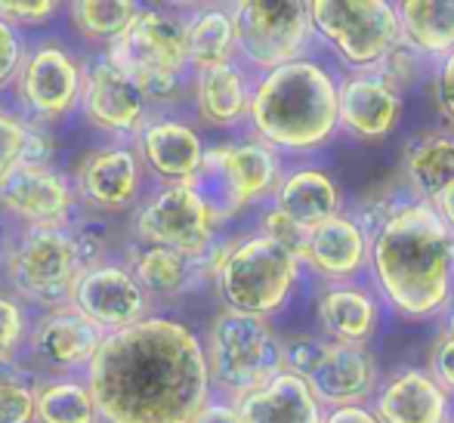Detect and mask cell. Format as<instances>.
Listing matches in <instances>:
<instances>
[{"label": "cell", "instance_id": "obj_1", "mask_svg": "<svg viewBox=\"0 0 454 423\" xmlns=\"http://www.w3.org/2000/svg\"><path fill=\"white\" fill-rule=\"evenodd\" d=\"M90 396L108 423H192L210 402L204 343L170 318H143L102 337Z\"/></svg>", "mask_w": 454, "mask_h": 423}, {"label": "cell", "instance_id": "obj_2", "mask_svg": "<svg viewBox=\"0 0 454 423\" xmlns=\"http://www.w3.org/2000/svg\"><path fill=\"white\" fill-rule=\"evenodd\" d=\"M364 275L399 318H439L454 297V235L427 201L405 204L371 235Z\"/></svg>", "mask_w": 454, "mask_h": 423}, {"label": "cell", "instance_id": "obj_3", "mask_svg": "<svg viewBox=\"0 0 454 423\" xmlns=\"http://www.w3.org/2000/svg\"><path fill=\"white\" fill-rule=\"evenodd\" d=\"M337 87L340 74L309 56L266 72L254 84L247 108L254 139L266 143L281 158L322 152L340 133Z\"/></svg>", "mask_w": 454, "mask_h": 423}, {"label": "cell", "instance_id": "obj_4", "mask_svg": "<svg viewBox=\"0 0 454 423\" xmlns=\"http://www.w3.org/2000/svg\"><path fill=\"white\" fill-rule=\"evenodd\" d=\"M300 272L303 266L297 256H291L260 232L223 247L214 266L226 309L257 318H270L285 309L300 281Z\"/></svg>", "mask_w": 454, "mask_h": 423}, {"label": "cell", "instance_id": "obj_5", "mask_svg": "<svg viewBox=\"0 0 454 423\" xmlns=\"http://www.w3.org/2000/svg\"><path fill=\"white\" fill-rule=\"evenodd\" d=\"M204 358H207L210 383L232 396V405L285 371L281 337L272 331L270 318L232 309H223L214 318Z\"/></svg>", "mask_w": 454, "mask_h": 423}, {"label": "cell", "instance_id": "obj_6", "mask_svg": "<svg viewBox=\"0 0 454 423\" xmlns=\"http://www.w3.org/2000/svg\"><path fill=\"white\" fill-rule=\"evenodd\" d=\"M309 25L349 72H374L402 41L393 0H312Z\"/></svg>", "mask_w": 454, "mask_h": 423}, {"label": "cell", "instance_id": "obj_7", "mask_svg": "<svg viewBox=\"0 0 454 423\" xmlns=\"http://www.w3.org/2000/svg\"><path fill=\"white\" fill-rule=\"evenodd\" d=\"M112 62L145 99H168L185 66V25L168 12H139L137 22L114 41Z\"/></svg>", "mask_w": 454, "mask_h": 423}, {"label": "cell", "instance_id": "obj_8", "mask_svg": "<svg viewBox=\"0 0 454 423\" xmlns=\"http://www.w3.org/2000/svg\"><path fill=\"white\" fill-rule=\"evenodd\" d=\"M235 53L260 72H272L306 56L312 41L309 4L303 0H245L229 6Z\"/></svg>", "mask_w": 454, "mask_h": 423}, {"label": "cell", "instance_id": "obj_9", "mask_svg": "<svg viewBox=\"0 0 454 423\" xmlns=\"http://www.w3.org/2000/svg\"><path fill=\"white\" fill-rule=\"evenodd\" d=\"M12 285L37 303H62L72 297L81 275V256L74 241L59 229H35L22 239L10 262Z\"/></svg>", "mask_w": 454, "mask_h": 423}, {"label": "cell", "instance_id": "obj_10", "mask_svg": "<svg viewBox=\"0 0 454 423\" xmlns=\"http://www.w3.org/2000/svg\"><path fill=\"white\" fill-rule=\"evenodd\" d=\"M137 229L145 245L170 247L192 260H201L210 251V239H214V220L185 183L158 192L143 208Z\"/></svg>", "mask_w": 454, "mask_h": 423}, {"label": "cell", "instance_id": "obj_11", "mask_svg": "<svg viewBox=\"0 0 454 423\" xmlns=\"http://www.w3.org/2000/svg\"><path fill=\"white\" fill-rule=\"evenodd\" d=\"M303 380L318 405L331 411V408L368 405L380 374H377V358L368 346L325 340L322 356Z\"/></svg>", "mask_w": 454, "mask_h": 423}, {"label": "cell", "instance_id": "obj_12", "mask_svg": "<svg viewBox=\"0 0 454 423\" xmlns=\"http://www.w3.org/2000/svg\"><path fill=\"white\" fill-rule=\"evenodd\" d=\"M405 96H399L380 74L349 72L337 87V127L359 143H380L399 127Z\"/></svg>", "mask_w": 454, "mask_h": 423}, {"label": "cell", "instance_id": "obj_13", "mask_svg": "<svg viewBox=\"0 0 454 423\" xmlns=\"http://www.w3.org/2000/svg\"><path fill=\"white\" fill-rule=\"evenodd\" d=\"M74 309L93 322L96 328L124 331L143 322L145 316V291L130 272L114 266H93L74 281Z\"/></svg>", "mask_w": 454, "mask_h": 423}, {"label": "cell", "instance_id": "obj_14", "mask_svg": "<svg viewBox=\"0 0 454 423\" xmlns=\"http://www.w3.org/2000/svg\"><path fill=\"white\" fill-rule=\"evenodd\" d=\"M368 405L380 423H449L454 414L451 396L427 368H399L387 374L377 380Z\"/></svg>", "mask_w": 454, "mask_h": 423}, {"label": "cell", "instance_id": "obj_15", "mask_svg": "<svg viewBox=\"0 0 454 423\" xmlns=\"http://www.w3.org/2000/svg\"><path fill=\"white\" fill-rule=\"evenodd\" d=\"M368 254L371 235L349 216V210H343V214L309 229L303 269H309L325 285L359 281L368 272Z\"/></svg>", "mask_w": 454, "mask_h": 423}, {"label": "cell", "instance_id": "obj_16", "mask_svg": "<svg viewBox=\"0 0 454 423\" xmlns=\"http://www.w3.org/2000/svg\"><path fill=\"white\" fill-rule=\"evenodd\" d=\"M383 322V300L368 281H340L325 285L318 294V325L322 337L334 343H362L374 340Z\"/></svg>", "mask_w": 454, "mask_h": 423}, {"label": "cell", "instance_id": "obj_17", "mask_svg": "<svg viewBox=\"0 0 454 423\" xmlns=\"http://www.w3.org/2000/svg\"><path fill=\"white\" fill-rule=\"evenodd\" d=\"M0 208L28 220L35 229H56L68 214V189L41 164H19L0 176Z\"/></svg>", "mask_w": 454, "mask_h": 423}, {"label": "cell", "instance_id": "obj_18", "mask_svg": "<svg viewBox=\"0 0 454 423\" xmlns=\"http://www.w3.org/2000/svg\"><path fill=\"white\" fill-rule=\"evenodd\" d=\"M272 208L303 226L306 232L316 229L318 223L343 214V189L328 170L300 164L294 170H285L272 192Z\"/></svg>", "mask_w": 454, "mask_h": 423}, {"label": "cell", "instance_id": "obj_19", "mask_svg": "<svg viewBox=\"0 0 454 423\" xmlns=\"http://www.w3.org/2000/svg\"><path fill=\"white\" fill-rule=\"evenodd\" d=\"M84 108L90 121L102 130L127 133L137 130L145 114V96L124 72L108 59L93 62L84 74Z\"/></svg>", "mask_w": 454, "mask_h": 423}, {"label": "cell", "instance_id": "obj_20", "mask_svg": "<svg viewBox=\"0 0 454 423\" xmlns=\"http://www.w3.org/2000/svg\"><path fill=\"white\" fill-rule=\"evenodd\" d=\"M241 423H322L325 408L297 374H275L270 383L235 402Z\"/></svg>", "mask_w": 454, "mask_h": 423}, {"label": "cell", "instance_id": "obj_21", "mask_svg": "<svg viewBox=\"0 0 454 423\" xmlns=\"http://www.w3.org/2000/svg\"><path fill=\"white\" fill-rule=\"evenodd\" d=\"M223 173L229 179L239 208L272 198L278 179L285 176V158L260 139H245L235 145H216Z\"/></svg>", "mask_w": 454, "mask_h": 423}, {"label": "cell", "instance_id": "obj_22", "mask_svg": "<svg viewBox=\"0 0 454 423\" xmlns=\"http://www.w3.org/2000/svg\"><path fill=\"white\" fill-rule=\"evenodd\" d=\"M402 183L427 204L449 189L454 183V130L414 133L402 149Z\"/></svg>", "mask_w": 454, "mask_h": 423}, {"label": "cell", "instance_id": "obj_23", "mask_svg": "<svg viewBox=\"0 0 454 423\" xmlns=\"http://www.w3.org/2000/svg\"><path fill=\"white\" fill-rule=\"evenodd\" d=\"M81 90L78 66L59 47H41L22 72V96L47 118H59L74 106Z\"/></svg>", "mask_w": 454, "mask_h": 423}, {"label": "cell", "instance_id": "obj_24", "mask_svg": "<svg viewBox=\"0 0 454 423\" xmlns=\"http://www.w3.org/2000/svg\"><path fill=\"white\" fill-rule=\"evenodd\" d=\"M399 12L402 43L436 66L454 53V0H402Z\"/></svg>", "mask_w": 454, "mask_h": 423}, {"label": "cell", "instance_id": "obj_25", "mask_svg": "<svg viewBox=\"0 0 454 423\" xmlns=\"http://www.w3.org/2000/svg\"><path fill=\"white\" fill-rule=\"evenodd\" d=\"M102 343V331L87 322L78 309L53 312L41 322L35 334V352L53 368H74V364L93 362Z\"/></svg>", "mask_w": 454, "mask_h": 423}, {"label": "cell", "instance_id": "obj_26", "mask_svg": "<svg viewBox=\"0 0 454 423\" xmlns=\"http://www.w3.org/2000/svg\"><path fill=\"white\" fill-rule=\"evenodd\" d=\"M143 155L158 176L170 179V185L189 183L201 168L204 145L192 127L180 121H161L143 130Z\"/></svg>", "mask_w": 454, "mask_h": 423}, {"label": "cell", "instance_id": "obj_27", "mask_svg": "<svg viewBox=\"0 0 454 423\" xmlns=\"http://www.w3.org/2000/svg\"><path fill=\"white\" fill-rule=\"evenodd\" d=\"M251 84L247 74L235 62L210 66L198 72V112L207 124L232 127L247 118L251 108Z\"/></svg>", "mask_w": 454, "mask_h": 423}, {"label": "cell", "instance_id": "obj_28", "mask_svg": "<svg viewBox=\"0 0 454 423\" xmlns=\"http://www.w3.org/2000/svg\"><path fill=\"white\" fill-rule=\"evenodd\" d=\"M139 185V164L133 152L112 149L90 158L84 168V192L99 208H124Z\"/></svg>", "mask_w": 454, "mask_h": 423}, {"label": "cell", "instance_id": "obj_29", "mask_svg": "<svg viewBox=\"0 0 454 423\" xmlns=\"http://www.w3.org/2000/svg\"><path fill=\"white\" fill-rule=\"evenodd\" d=\"M235 56V28L229 10H204L185 25V62L201 72L210 66L232 62Z\"/></svg>", "mask_w": 454, "mask_h": 423}, {"label": "cell", "instance_id": "obj_30", "mask_svg": "<svg viewBox=\"0 0 454 423\" xmlns=\"http://www.w3.org/2000/svg\"><path fill=\"white\" fill-rule=\"evenodd\" d=\"M195 262L198 260H192V256L180 251H170V247L145 245L143 251H137L133 269H137L139 287H149V291L158 294H174L189 285Z\"/></svg>", "mask_w": 454, "mask_h": 423}, {"label": "cell", "instance_id": "obj_31", "mask_svg": "<svg viewBox=\"0 0 454 423\" xmlns=\"http://www.w3.org/2000/svg\"><path fill=\"white\" fill-rule=\"evenodd\" d=\"M96 402L81 383H50L37 389L35 420L41 423H96Z\"/></svg>", "mask_w": 454, "mask_h": 423}, {"label": "cell", "instance_id": "obj_32", "mask_svg": "<svg viewBox=\"0 0 454 423\" xmlns=\"http://www.w3.org/2000/svg\"><path fill=\"white\" fill-rule=\"evenodd\" d=\"M74 25L90 37H114L118 41L139 16L133 0H81L72 6Z\"/></svg>", "mask_w": 454, "mask_h": 423}, {"label": "cell", "instance_id": "obj_33", "mask_svg": "<svg viewBox=\"0 0 454 423\" xmlns=\"http://www.w3.org/2000/svg\"><path fill=\"white\" fill-rule=\"evenodd\" d=\"M35 399V377L0 356V423H31Z\"/></svg>", "mask_w": 454, "mask_h": 423}, {"label": "cell", "instance_id": "obj_34", "mask_svg": "<svg viewBox=\"0 0 454 423\" xmlns=\"http://www.w3.org/2000/svg\"><path fill=\"white\" fill-rule=\"evenodd\" d=\"M411 201H418V198L411 195V189H408L405 183H389V185H383V189H377V192H368V195L356 204V210H349V216L359 223L364 232L374 235L383 223L393 220V216Z\"/></svg>", "mask_w": 454, "mask_h": 423}, {"label": "cell", "instance_id": "obj_35", "mask_svg": "<svg viewBox=\"0 0 454 423\" xmlns=\"http://www.w3.org/2000/svg\"><path fill=\"white\" fill-rule=\"evenodd\" d=\"M433 72V62H427L420 53H414L408 43H395L387 56L380 59V66L374 68V74H380L389 87L395 90L399 96H405L408 90H414L427 74Z\"/></svg>", "mask_w": 454, "mask_h": 423}, {"label": "cell", "instance_id": "obj_36", "mask_svg": "<svg viewBox=\"0 0 454 423\" xmlns=\"http://www.w3.org/2000/svg\"><path fill=\"white\" fill-rule=\"evenodd\" d=\"M427 371H430L433 380H436L454 402V297L442 309V316H439V334L433 340Z\"/></svg>", "mask_w": 454, "mask_h": 423}, {"label": "cell", "instance_id": "obj_37", "mask_svg": "<svg viewBox=\"0 0 454 423\" xmlns=\"http://www.w3.org/2000/svg\"><path fill=\"white\" fill-rule=\"evenodd\" d=\"M31 145L35 137L19 121L0 112V176H6L19 164H31Z\"/></svg>", "mask_w": 454, "mask_h": 423}, {"label": "cell", "instance_id": "obj_38", "mask_svg": "<svg viewBox=\"0 0 454 423\" xmlns=\"http://www.w3.org/2000/svg\"><path fill=\"white\" fill-rule=\"evenodd\" d=\"M260 235L272 239L278 247H285L291 256H297L300 266H303V256H306V241H309V232L303 226H297L294 220H287L285 214H278L275 208H270L263 214V223H260Z\"/></svg>", "mask_w": 454, "mask_h": 423}, {"label": "cell", "instance_id": "obj_39", "mask_svg": "<svg viewBox=\"0 0 454 423\" xmlns=\"http://www.w3.org/2000/svg\"><path fill=\"white\" fill-rule=\"evenodd\" d=\"M433 81V99H436V108L454 130V53H449L445 59H439L430 72Z\"/></svg>", "mask_w": 454, "mask_h": 423}, {"label": "cell", "instance_id": "obj_40", "mask_svg": "<svg viewBox=\"0 0 454 423\" xmlns=\"http://www.w3.org/2000/svg\"><path fill=\"white\" fill-rule=\"evenodd\" d=\"M53 12L56 4H50V0H43V4H0V22L12 19V22H22V25H41Z\"/></svg>", "mask_w": 454, "mask_h": 423}, {"label": "cell", "instance_id": "obj_41", "mask_svg": "<svg viewBox=\"0 0 454 423\" xmlns=\"http://www.w3.org/2000/svg\"><path fill=\"white\" fill-rule=\"evenodd\" d=\"M19 337H22V309L12 300L0 297V356L10 352Z\"/></svg>", "mask_w": 454, "mask_h": 423}, {"label": "cell", "instance_id": "obj_42", "mask_svg": "<svg viewBox=\"0 0 454 423\" xmlns=\"http://www.w3.org/2000/svg\"><path fill=\"white\" fill-rule=\"evenodd\" d=\"M22 50H19V37L12 35V28L6 22H0V87L16 74Z\"/></svg>", "mask_w": 454, "mask_h": 423}, {"label": "cell", "instance_id": "obj_43", "mask_svg": "<svg viewBox=\"0 0 454 423\" xmlns=\"http://www.w3.org/2000/svg\"><path fill=\"white\" fill-rule=\"evenodd\" d=\"M322 423H380V418L371 411V405H347L325 411Z\"/></svg>", "mask_w": 454, "mask_h": 423}, {"label": "cell", "instance_id": "obj_44", "mask_svg": "<svg viewBox=\"0 0 454 423\" xmlns=\"http://www.w3.org/2000/svg\"><path fill=\"white\" fill-rule=\"evenodd\" d=\"M192 423H241V418L232 402H207Z\"/></svg>", "mask_w": 454, "mask_h": 423}, {"label": "cell", "instance_id": "obj_45", "mask_svg": "<svg viewBox=\"0 0 454 423\" xmlns=\"http://www.w3.org/2000/svg\"><path fill=\"white\" fill-rule=\"evenodd\" d=\"M430 208L436 210V216L445 223V229H449V232L454 235V183L445 192H439V195L433 198Z\"/></svg>", "mask_w": 454, "mask_h": 423}, {"label": "cell", "instance_id": "obj_46", "mask_svg": "<svg viewBox=\"0 0 454 423\" xmlns=\"http://www.w3.org/2000/svg\"><path fill=\"white\" fill-rule=\"evenodd\" d=\"M449 423H454V414H451V418H449Z\"/></svg>", "mask_w": 454, "mask_h": 423}]
</instances>
